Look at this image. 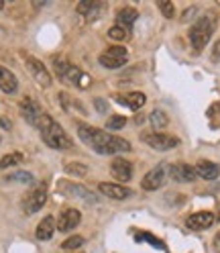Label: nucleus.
Returning a JSON list of instances; mask_svg holds the SVG:
<instances>
[{
    "label": "nucleus",
    "instance_id": "1",
    "mask_svg": "<svg viewBox=\"0 0 220 253\" xmlns=\"http://www.w3.org/2000/svg\"><path fill=\"white\" fill-rule=\"evenodd\" d=\"M77 135H80V139L90 149H94L100 155H116V153H127L133 149L127 139L100 131L96 126H90L86 123H77Z\"/></svg>",
    "mask_w": 220,
    "mask_h": 253
},
{
    "label": "nucleus",
    "instance_id": "2",
    "mask_svg": "<svg viewBox=\"0 0 220 253\" xmlns=\"http://www.w3.org/2000/svg\"><path fill=\"white\" fill-rule=\"evenodd\" d=\"M216 25H218V17L216 12H206L190 27V33H187V39H190L194 51H202L204 47L208 45V41L212 39L214 31H216Z\"/></svg>",
    "mask_w": 220,
    "mask_h": 253
},
{
    "label": "nucleus",
    "instance_id": "3",
    "mask_svg": "<svg viewBox=\"0 0 220 253\" xmlns=\"http://www.w3.org/2000/svg\"><path fill=\"white\" fill-rule=\"evenodd\" d=\"M21 115H23V119H25L31 126H35V129H39V131L47 129V126L53 123V119L41 108V104H39L37 100H33L31 96H25V98L21 100Z\"/></svg>",
    "mask_w": 220,
    "mask_h": 253
},
{
    "label": "nucleus",
    "instance_id": "4",
    "mask_svg": "<svg viewBox=\"0 0 220 253\" xmlns=\"http://www.w3.org/2000/svg\"><path fill=\"white\" fill-rule=\"evenodd\" d=\"M41 139L45 141L47 147H51L55 151H72L73 149V141L72 137L64 131V126H61L59 123H51L47 129L41 131Z\"/></svg>",
    "mask_w": 220,
    "mask_h": 253
},
{
    "label": "nucleus",
    "instance_id": "5",
    "mask_svg": "<svg viewBox=\"0 0 220 253\" xmlns=\"http://www.w3.org/2000/svg\"><path fill=\"white\" fill-rule=\"evenodd\" d=\"M141 141H143L145 145H149L151 149L155 151H171L180 147V139L174 137V135H167V133H141Z\"/></svg>",
    "mask_w": 220,
    "mask_h": 253
},
{
    "label": "nucleus",
    "instance_id": "6",
    "mask_svg": "<svg viewBox=\"0 0 220 253\" xmlns=\"http://www.w3.org/2000/svg\"><path fill=\"white\" fill-rule=\"evenodd\" d=\"M127 59H129V51H127V47H122V45L108 47V49L104 53H100V57H98L100 66L106 70H120L124 63H127Z\"/></svg>",
    "mask_w": 220,
    "mask_h": 253
},
{
    "label": "nucleus",
    "instance_id": "7",
    "mask_svg": "<svg viewBox=\"0 0 220 253\" xmlns=\"http://www.w3.org/2000/svg\"><path fill=\"white\" fill-rule=\"evenodd\" d=\"M167 173H169V166H165V164L155 166L153 169H149L145 176H143V180H141V186H143V190H147V192H155V190H159V188L165 186Z\"/></svg>",
    "mask_w": 220,
    "mask_h": 253
},
{
    "label": "nucleus",
    "instance_id": "8",
    "mask_svg": "<svg viewBox=\"0 0 220 253\" xmlns=\"http://www.w3.org/2000/svg\"><path fill=\"white\" fill-rule=\"evenodd\" d=\"M25 61H27L29 72L33 74L35 82H37L39 86L49 88V86L53 84V76H51V72H49V70L45 68V63H43V61H39V59H37V57H33V55H25Z\"/></svg>",
    "mask_w": 220,
    "mask_h": 253
},
{
    "label": "nucleus",
    "instance_id": "9",
    "mask_svg": "<svg viewBox=\"0 0 220 253\" xmlns=\"http://www.w3.org/2000/svg\"><path fill=\"white\" fill-rule=\"evenodd\" d=\"M169 178L178 184H192L198 180V173H196L194 166L183 164V162H176V164L169 166Z\"/></svg>",
    "mask_w": 220,
    "mask_h": 253
},
{
    "label": "nucleus",
    "instance_id": "10",
    "mask_svg": "<svg viewBox=\"0 0 220 253\" xmlns=\"http://www.w3.org/2000/svg\"><path fill=\"white\" fill-rule=\"evenodd\" d=\"M57 188H59V192H64V194L70 196V198H80V200H84L86 204H94V202H96V198H94V194L90 192V190H86L84 186H77V184H73V182L61 180V182L57 184Z\"/></svg>",
    "mask_w": 220,
    "mask_h": 253
},
{
    "label": "nucleus",
    "instance_id": "11",
    "mask_svg": "<svg viewBox=\"0 0 220 253\" xmlns=\"http://www.w3.org/2000/svg\"><path fill=\"white\" fill-rule=\"evenodd\" d=\"M45 200H47V188L45 186H39V188L31 190V192L27 194V198L23 200V209H25L27 214H33V212H37V211L43 209Z\"/></svg>",
    "mask_w": 220,
    "mask_h": 253
},
{
    "label": "nucleus",
    "instance_id": "12",
    "mask_svg": "<svg viewBox=\"0 0 220 253\" xmlns=\"http://www.w3.org/2000/svg\"><path fill=\"white\" fill-rule=\"evenodd\" d=\"M216 220V214L210 212V211H200V212H194L185 218V227L192 229V231H206L214 225Z\"/></svg>",
    "mask_w": 220,
    "mask_h": 253
},
{
    "label": "nucleus",
    "instance_id": "13",
    "mask_svg": "<svg viewBox=\"0 0 220 253\" xmlns=\"http://www.w3.org/2000/svg\"><path fill=\"white\" fill-rule=\"evenodd\" d=\"M98 190L108 196V198H112V200H127L131 196H135V192L131 188L127 186H122V184H116V182H100L98 184Z\"/></svg>",
    "mask_w": 220,
    "mask_h": 253
},
{
    "label": "nucleus",
    "instance_id": "14",
    "mask_svg": "<svg viewBox=\"0 0 220 253\" xmlns=\"http://www.w3.org/2000/svg\"><path fill=\"white\" fill-rule=\"evenodd\" d=\"M80 223H82V212L77 211V209H66L64 212L59 214L57 231H61V233H70V231H73Z\"/></svg>",
    "mask_w": 220,
    "mask_h": 253
},
{
    "label": "nucleus",
    "instance_id": "15",
    "mask_svg": "<svg viewBox=\"0 0 220 253\" xmlns=\"http://www.w3.org/2000/svg\"><path fill=\"white\" fill-rule=\"evenodd\" d=\"M110 173L118 182H129L133 178V164L129 160H124V157H114L110 162Z\"/></svg>",
    "mask_w": 220,
    "mask_h": 253
},
{
    "label": "nucleus",
    "instance_id": "16",
    "mask_svg": "<svg viewBox=\"0 0 220 253\" xmlns=\"http://www.w3.org/2000/svg\"><path fill=\"white\" fill-rule=\"evenodd\" d=\"M64 82H68V84H72L75 88H80V90H86V88H90L92 78L86 72H82L77 66H70L66 76H64Z\"/></svg>",
    "mask_w": 220,
    "mask_h": 253
},
{
    "label": "nucleus",
    "instance_id": "17",
    "mask_svg": "<svg viewBox=\"0 0 220 253\" xmlns=\"http://www.w3.org/2000/svg\"><path fill=\"white\" fill-rule=\"evenodd\" d=\"M104 8H106L104 2H98V0H84V2H80L75 6V12L86 17L88 21H94L104 12Z\"/></svg>",
    "mask_w": 220,
    "mask_h": 253
},
{
    "label": "nucleus",
    "instance_id": "18",
    "mask_svg": "<svg viewBox=\"0 0 220 253\" xmlns=\"http://www.w3.org/2000/svg\"><path fill=\"white\" fill-rule=\"evenodd\" d=\"M0 90H2L4 94H14L19 90V80L17 76H14L8 68L0 66Z\"/></svg>",
    "mask_w": 220,
    "mask_h": 253
},
{
    "label": "nucleus",
    "instance_id": "19",
    "mask_svg": "<svg viewBox=\"0 0 220 253\" xmlns=\"http://www.w3.org/2000/svg\"><path fill=\"white\" fill-rule=\"evenodd\" d=\"M196 173H198V178L212 182V180H216V178H218L220 168H218V164H214V162H208V160H200V162L196 164Z\"/></svg>",
    "mask_w": 220,
    "mask_h": 253
},
{
    "label": "nucleus",
    "instance_id": "20",
    "mask_svg": "<svg viewBox=\"0 0 220 253\" xmlns=\"http://www.w3.org/2000/svg\"><path fill=\"white\" fill-rule=\"evenodd\" d=\"M57 231V225H55V218L53 216H45L41 223L37 225V231H35V237L39 241H49L53 233Z\"/></svg>",
    "mask_w": 220,
    "mask_h": 253
},
{
    "label": "nucleus",
    "instance_id": "21",
    "mask_svg": "<svg viewBox=\"0 0 220 253\" xmlns=\"http://www.w3.org/2000/svg\"><path fill=\"white\" fill-rule=\"evenodd\" d=\"M57 98H59V104L64 110H68V113H80V115H86V108L77 102L75 98H72L68 92H59L57 94Z\"/></svg>",
    "mask_w": 220,
    "mask_h": 253
},
{
    "label": "nucleus",
    "instance_id": "22",
    "mask_svg": "<svg viewBox=\"0 0 220 253\" xmlns=\"http://www.w3.org/2000/svg\"><path fill=\"white\" fill-rule=\"evenodd\" d=\"M137 17H139V12H137L135 8L124 6V8H120V10L116 12V25H118V27H124V29H131V27L135 25Z\"/></svg>",
    "mask_w": 220,
    "mask_h": 253
},
{
    "label": "nucleus",
    "instance_id": "23",
    "mask_svg": "<svg viewBox=\"0 0 220 253\" xmlns=\"http://www.w3.org/2000/svg\"><path fill=\"white\" fill-rule=\"evenodd\" d=\"M118 102L127 104L131 110H139V108H143V106H145L147 96H145L143 92H131V94H127V96H120Z\"/></svg>",
    "mask_w": 220,
    "mask_h": 253
},
{
    "label": "nucleus",
    "instance_id": "24",
    "mask_svg": "<svg viewBox=\"0 0 220 253\" xmlns=\"http://www.w3.org/2000/svg\"><path fill=\"white\" fill-rule=\"evenodd\" d=\"M149 121H151V126H153L157 133H159L161 129H165V126L169 125V117L163 113V110H159V108H155L153 113L149 115Z\"/></svg>",
    "mask_w": 220,
    "mask_h": 253
},
{
    "label": "nucleus",
    "instance_id": "25",
    "mask_svg": "<svg viewBox=\"0 0 220 253\" xmlns=\"http://www.w3.org/2000/svg\"><path fill=\"white\" fill-rule=\"evenodd\" d=\"M51 66H53L55 76L59 78V80H64V76H66V72H68V68L72 66V63H70L66 57H61V55H53V59H51Z\"/></svg>",
    "mask_w": 220,
    "mask_h": 253
},
{
    "label": "nucleus",
    "instance_id": "26",
    "mask_svg": "<svg viewBox=\"0 0 220 253\" xmlns=\"http://www.w3.org/2000/svg\"><path fill=\"white\" fill-rule=\"evenodd\" d=\"M19 164H23V153H19V151L6 153L2 160H0V169H8V168H14Z\"/></svg>",
    "mask_w": 220,
    "mask_h": 253
},
{
    "label": "nucleus",
    "instance_id": "27",
    "mask_svg": "<svg viewBox=\"0 0 220 253\" xmlns=\"http://www.w3.org/2000/svg\"><path fill=\"white\" fill-rule=\"evenodd\" d=\"M6 182H17V184H33V173L31 171H12L4 178Z\"/></svg>",
    "mask_w": 220,
    "mask_h": 253
},
{
    "label": "nucleus",
    "instance_id": "28",
    "mask_svg": "<svg viewBox=\"0 0 220 253\" xmlns=\"http://www.w3.org/2000/svg\"><path fill=\"white\" fill-rule=\"evenodd\" d=\"M66 173H70V176H75V178H84L86 173H88V166L84 164H77V162H70L66 164Z\"/></svg>",
    "mask_w": 220,
    "mask_h": 253
},
{
    "label": "nucleus",
    "instance_id": "29",
    "mask_svg": "<svg viewBox=\"0 0 220 253\" xmlns=\"http://www.w3.org/2000/svg\"><path fill=\"white\" fill-rule=\"evenodd\" d=\"M108 37H110V39H114V41H127V39L131 37V33H129V29H124V27L114 25V27H110V31H108Z\"/></svg>",
    "mask_w": 220,
    "mask_h": 253
},
{
    "label": "nucleus",
    "instance_id": "30",
    "mask_svg": "<svg viewBox=\"0 0 220 253\" xmlns=\"http://www.w3.org/2000/svg\"><path fill=\"white\" fill-rule=\"evenodd\" d=\"M124 125H127V119H124V117H120V115H110V119L106 121V129H108V131H120Z\"/></svg>",
    "mask_w": 220,
    "mask_h": 253
},
{
    "label": "nucleus",
    "instance_id": "31",
    "mask_svg": "<svg viewBox=\"0 0 220 253\" xmlns=\"http://www.w3.org/2000/svg\"><path fill=\"white\" fill-rule=\"evenodd\" d=\"M82 245H84V237H80V235H73V237H70V239H66L64 243H61V249L72 251V249H80Z\"/></svg>",
    "mask_w": 220,
    "mask_h": 253
},
{
    "label": "nucleus",
    "instance_id": "32",
    "mask_svg": "<svg viewBox=\"0 0 220 253\" xmlns=\"http://www.w3.org/2000/svg\"><path fill=\"white\" fill-rule=\"evenodd\" d=\"M157 6H159V10L163 12L165 19H174L176 17V6H174V2H169V0H159Z\"/></svg>",
    "mask_w": 220,
    "mask_h": 253
},
{
    "label": "nucleus",
    "instance_id": "33",
    "mask_svg": "<svg viewBox=\"0 0 220 253\" xmlns=\"http://www.w3.org/2000/svg\"><path fill=\"white\" fill-rule=\"evenodd\" d=\"M196 12H198V8H196V6H192V8H187V10L183 12V17H182V21H183V23H187V21H190V19H192V14H196Z\"/></svg>",
    "mask_w": 220,
    "mask_h": 253
},
{
    "label": "nucleus",
    "instance_id": "34",
    "mask_svg": "<svg viewBox=\"0 0 220 253\" xmlns=\"http://www.w3.org/2000/svg\"><path fill=\"white\" fill-rule=\"evenodd\" d=\"M212 59L214 61H220V41L214 43V49H212Z\"/></svg>",
    "mask_w": 220,
    "mask_h": 253
},
{
    "label": "nucleus",
    "instance_id": "35",
    "mask_svg": "<svg viewBox=\"0 0 220 253\" xmlns=\"http://www.w3.org/2000/svg\"><path fill=\"white\" fill-rule=\"evenodd\" d=\"M94 104H96V108L100 110V113H106V102L102 98H96V100H94Z\"/></svg>",
    "mask_w": 220,
    "mask_h": 253
},
{
    "label": "nucleus",
    "instance_id": "36",
    "mask_svg": "<svg viewBox=\"0 0 220 253\" xmlns=\"http://www.w3.org/2000/svg\"><path fill=\"white\" fill-rule=\"evenodd\" d=\"M214 251L220 253V233H216V237H214Z\"/></svg>",
    "mask_w": 220,
    "mask_h": 253
},
{
    "label": "nucleus",
    "instance_id": "37",
    "mask_svg": "<svg viewBox=\"0 0 220 253\" xmlns=\"http://www.w3.org/2000/svg\"><path fill=\"white\" fill-rule=\"evenodd\" d=\"M216 220H220V204H218V214H216Z\"/></svg>",
    "mask_w": 220,
    "mask_h": 253
},
{
    "label": "nucleus",
    "instance_id": "38",
    "mask_svg": "<svg viewBox=\"0 0 220 253\" xmlns=\"http://www.w3.org/2000/svg\"><path fill=\"white\" fill-rule=\"evenodd\" d=\"M2 6H4V4H2V2H0V8H2Z\"/></svg>",
    "mask_w": 220,
    "mask_h": 253
}]
</instances>
